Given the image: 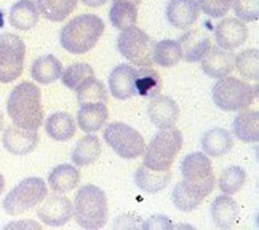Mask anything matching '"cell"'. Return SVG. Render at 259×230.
Wrapping results in <instances>:
<instances>
[{"instance_id":"cell-1","label":"cell","mask_w":259,"mask_h":230,"mask_svg":"<svg viewBox=\"0 0 259 230\" xmlns=\"http://www.w3.org/2000/svg\"><path fill=\"white\" fill-rule=\"evenodd\" d=\"M7 112L16 126L37 131L44 123L40 88L32 82L16 85L8 96Z\"/></svg>"},{"instance_id":"cell-2","label":"cell","mask_w":259,"mask_h":230,"mask_svg":"<svg viewBox=\"0 0 259 230\" xmlns=\"http://www.w3.org/2000/svg\"><path fill=\"white\" fill-rule=\"evenodd\" d=\"M104 32V23L98 15L85 13L69 21L59 34L61 47L72 55H83L90 52Z\"/></svg>"},{"instance_id":"cell-3","label":"cell","mask_w":259,"mask_h":230,"mask_svg":"<svg viewBox=\"0 0 259 230\" xmlns=\"http://www.w3.org/2000/svg\"><path fill=\"white\" fill-rule=\"evenodd\" d=\"M72 214L77 224L82 228H88V230L103 228L109 219V206H107L106 194L93 184L83 186L75 195L72 205Z\"/></svg>"},{"instance_id":"cell-4","label":"cell","mask_w":259,"mask_h":230,"mask_svg":"<svg viewBox=\"0 0 259 230\" xmlns=\"http://www.w3.org/2000/svg\"><path fill=\"white\" fill-rule=\"evenodd\" d=\"M183 149V134L178 128L170 126L160 129L149 143L144 151V166L154 171H165L170 169L176 155Z\"/></svg>"},{"instance_id":"cell-5","label":"cell","mask_w":259,"mask_h":230,"mask_svg":"<svg viewBox=\"0 0 259 230\" xmlns=\"http://www.w3.org/2000/svg\"><path fill=\"white\" fill-rule=\"evenodd\" d=\"M257 88L250 83L238 80L235 77H223L218 78L213 86V103L226 112H238L243 111L250 104H253L256 98Z\"/></svg>"},{"instance_id":"cell-6","label":"cell","mask_w":259,"mask_h":230,"mask_svg":"<svg viewBox=\"0 0 259 230\" xmlns=\"http://www.w3.org/2000/svg\"><path fill=\"white\" fill-rule=\"evenodd\" d=\"M47 182L40 177H26L4 198V209L10 216H18L38 206L47 197Z\"/></svg>"},{"instance_id":"cell-7","label":"cell","mask_w":259,"mask_h":230,"mask_svg":"<svg viewBox=\"0 0 259 230\" xmlns=\"http://www.w3.org/2000/svg\"><path fill=\"white\" fill-rule=\"evenodd\" d=\"M155 42L143 29L126 27L117 37V48L126 61L136 67H152V50Z\"/></svg>"},{"instance_id":"cell-8","label":"cell","mask_w":259,"mask_h":230,"mask_svg":"<svg viewBox=\"0 0 259 230\" xmlns=\"http://www.w3.org/2000/svg\"><path fill=\"white\" fill-rule=\"evenodd\" d=\"M104 141L122 158L133 160L146 151V141L133 126L122 122L109 123L104 129Z\"/></svg>"},{"instance_id":"cell-9","label":"cell","mask_w":259,"mask_h":230,"mask_svg":"<svg viewBox=\"0 0 259 230\" xmlns=\"http://www.w3.org/2000/svg\"><path fill=\"white\" fill-rule=\"evenodd\" d=\"M26 45L23 38L12 34H0V82L10 83L23 74Z\"/></svg>"},{"instance_id":"cell-10","label":"cell","mask_w":259,"mask_h":230,"mask_svg":"<svg viewBox=\"0 0 259 230\" xmlns=\"http://www.w3.org/2000/svg\"><path fill=\"white\" fill-rule=\"evenodd\" d=\"M214 182H197L183 179L175 186L171 200L179 211L191 213L203 203V200L213 192Z\"/></svg>"},{"instance_id":"cell-11","label":"cell","mask_w":259,"mask_h":230,"mask_svg":"<svg viewBox=\"0 0 259 230\" xmlns=\"http://www.w3.org/2000/svg\"><path fill=\"white\" fill-rule=\"evenodd\" d=\"M38 219L50 227H61L72 219V202L61 194L47 195L37 209Z\"/></svg>"},{"instance_id":"cell-12","label":"cell","mask_w":259,"mask_h":230,"mask_svg":"<svg viewBox=\"0 0 259 230\" xmlns=\"http://www.w3.org/2000/svg\"><path fill=\"white\" fill-rule=\"evenodd\" d=\"M2 143L10 154L23 157L35 151L38 144V134L34 129H24L13 125L4 129Z\"/></svg>"},{"instance_id":"cell-13","label":"cell","mask_w":259,"mask_h":230,"mask_svg":"<svg viewBox=\"0 0 259 230\" xmlns=\"http://www.w3.org/2000/svg\"><path fill=\"white\" fill-rule=\"evenodd\" d=\"M218 47L224 50H235L243 45L248 38V27L238 18H226L214 27Z\"/></svg>"},{"instance_id":"cell-14","label":"cell","mask_w":259,"mask_h":230,"mask_svg":"<svg viewBox=\"0 0 259 230\" xmlns=\"http://www.w3.org/2000/svg\"><path fill=\"white\" fill-rule=\"evenodd\" d=\"M181 48V58L187 63H198L211 48V38L202 29H192L178 40Z\"/></svg>"},{"instance_id":"cell-15","label":"cell","mask_w":259,"mask_h":230,"mask_svg":"<svg viewBox=\"0 0 259 230\" xmlns=\"http://www.w3.org/2000/svg\"><path fill=\"white\" fill-rule=\"evenodd\" d=\"M147 114H149V118H151V122L158 129H163V128L175 126L176 120L179 117V107L173 98L157 95L151 99V103H149Z\"/></svg>"},{"instance_id":"cell-16","label":"cell","mask_w":259,"mask_h":230,"mask_svg":"<svg viewBox=\"0 0 259 230\" xmlns=\"http://www.w3.org/2000/svg\"><path fill=\"white\" fill-rule=\"evenodd\" d=\"M234 59L235 55L231 50H224L221 47H211L206 55L200 59L202 71L213 78H223L231 75L234 71Z\"/></svg>"},{"instance_id":"cell-17","label":"cell","mask_w":259,"mask_h":230,"mask_svg":"<svg viewBox=\"0 0 259 230\" xmlns=\"http://www.w3.org/2000/svg\"><path fill=\"white\" fill-rule=\"evenodd\" d=\"M136 69L135 66L120 64L109 75V91L117 99L136 96Z\"/></svg>"},{"instance_id":"cell-18","label":"cell","mask_w":259,"mask_h":230,"mask_svg":"<svg viewBox=\"0 0 259 230\" xmlns=\"http://www.w3.org/2000/svg\"><path fill=\"white\" fill-rule=\"evenodd\" d=\"M181 173L183 177L187 181H197V182H214V173L211 160L206 154L202 152H192L189 154L181 163Z\"/></svg>"},{"instance_id":"cell-19","label":"cell","mask_w":259,"mask_h":230,"mask_svg":"<svg viewBox=\"0 0 259 230\" xmlns=\"http://www.w3.org/2000/svg\"><path fill=\"white\" fill-rule=\"evenodd\" d=\"M200 15L197 0H170L166 5L168 23L178 29L191 27Z\"/></svg>"},{"instance_id":"cell-20","label":"cell","mask_w":259,"mask_h":230,"mask_svg":"<svg viewBox=\"0 0 259 230\" xmlns=\"http://www.w3.org/2000/svg\"><path fill=\"white\" fill-rule=\"evenodd\" d=\"M109 111L104 103L83 104L77 112V123L83 133H95L104 126Z\"/></svg>"},{"instance_id":"cell-21","label":"cell","mask_w":259,"mask_h":230,"mask_svg":"<svg viewBox=\"0 0 259 230\" xmlns=\"http://www.w3.org/2000/svg\"><path fill=\"white\" fill-rule=\"evenodd\" d=\"M234 136L242 143H257L259 139V114L251 109H243L232 123Z\"/></svg>"},{"instance_id":"cell-22","label":"cell","mask_w":259,"mask_h":230,"mask_svg":"<svg viewBox=\"0 0 259 230\" xmlns=\"http://www.w3.org/2000/svg\"><path fill=\"white\" fill-rule=\"evenodd\" d=\"M171 181V171L165 169V171H154V169L147 168L144 165L138 166L135 173V182L141 189L143 192L147 194H157L163 191V189Z\"/></svg>"},{"instance_id":"cell-23","label":"cell","mask_w":259,"mask_h":230,"mask_svg":"<svg viewBox=\"0 0 259 230\" xmlns=\"http://www.w3.org/2000/svg\"><path fill=\"white\" fill-rule=\"evenodd\" d=\"M211 217L216 227L231 228L238 219V203L231 195H219L211 203Z\"/></svg>"},{"instance_id":"cell-24","label":"cell","mask_w":259,"mask_h":230,"mask_svg":"<svg viewBox=\"0 0 259 230\" xmlns=\"http://www.w3.org/2000/svg\"><path fill=\"white\" fill-rule=\"evenodd\" d=\"M38 18H40V13H38L35 2H32V0H19L10 10L8 21L18 31H31L38 23Z\"/></svg>"},{"instance_id":"cell-25","label":"cell","mask_w":259,"mask_h":230,"mask_svg":"<svg viewBox=\"0 0 259 230\" xmlns=\"http://www.w3.org/2000/svg\"><path fill=\"white\" fill-rule=\"evenodd\" d=\"M61 74H63V64L53 55H44L40 58H37L31 67L32 78L42 85L56 82V80L61 78Z\"/></svg>"},{"instance_id":"cell-26","label":"cell","mask_w":259,"mask_h":230,"mask_svg":"<svg viewBox=\"0 0 259 230\" xmlns=\"http://www.w3.org/2000/svg\"><path fill=\"white\" fill-rule=\"evenodd\" d=\"M80 181V171L72 165H59L48 174V186L55 194H67Z\"/></svg>"},{"instance_id":"cell-27","label":"cell","mask_w":259,"mask_h":230,"mask_svg":"<svg viewBox=\"0 0 259 230\" xmlns=\"http://www.w3.org/2000/svg\"><path fill=\"white\" fill-rule=\"evenodd\" d=\"M202 149L208 157H223L234 146L231 133L224 128H211L202 136Z\"/></svg>"},{"instance_id":"cell-28","label":"cell","mask_w":259,"mask_h":230,"mask_svg":"<svg viewBox=\"0 0 259 230\" xmlns=\"http://www.w3.org/2000/svg\"><path fill=\"white\" fill-rule=\"evenodd\" d=\"M45 131L47 134L55 139L58 143H66L72 139L75 134V122L71 114L67 112H55L52 114L45 122Z\"/></svg>"},{"instance_id":"cell-29","label":"cell","mask_w":259,"mask_h":230,"mask_svg":"<svg viewBox=\"0 0 259 230\" xmlns=\"http://www.w3.org/2000/svg\"><path fill=\"white\" fill-rule=\"evenodd\" d=\"M101 155V143L98 136L87 134L74 146L71 152V160L75 166H88L95 163Z\"/></svg>"},{"instance_id":"cell-30","label":"cell","mask_w":259,"mask_h":230,"mask_svg":"<svg viewBox=\"0 0 259 230\" xmlns=\"http://www.w3.org/2000/svg\"><path fill=\"white\" fill-rule=\"evenodd\" d=\"M35 5L38 13L48 21L59 23L74 12L77 0H35Z\"/></svg>"},{"instance_id":"cell-31","label":"cell","mask_w":259,"mask_h":230,"mask_svg":"<svg viewBox=\"0 0 259 230\" xmlns=\"http://www.w3.org/2000/svg\"><path fill=\"white\" fill-rule=\"evenodd\" d=\"M162 91V78L152 67L136 69V96L154 98Z\"/></svg>"},{"instance_id":"cell-32","label":"cell","mask_w":259,"mask_h":230,"mask_svg":"<svg viewBox=\"0 0 259 230\" xmlns=\"http://www.w3.org/2000/svg\"><path fill=\"white\" fill-rule=\"evenodd\" d=\"M181 48L178 40L165 38L157 42L152 50V61L162 67H173L181 61Z\"/></svg>"},{"instance_id":"cell-33","label":"cell","mask_w":259,"mask_h":230,"mask_svg":"<svg viewBox=\"0 0 259 230\" xmlns=\"http://www.w3.org/2000/svg\"><path fill=\"white\" fill-rule=\"evenodd\" d=\"M109 19H111V24L118 31L136 26L138 5L128 2H114L111 10H109Z\"/></svg>"},{"instance_id":"cell-34","label":"cell","mask_w":259,"mask_h":230,"mask_svg":"<svg viewBox=\"0 0 259 230\" xmlns=\"http://www.w3.org/2000/svg\"><path fill=\"white\" fill-rule=\"evenodd\" d=\"M77 101L80 106L83 104H92V103H104L107 104V89L103 82H99L95 77L87 80L83 85H80L77 89Z\"/></svg>"},{"instance_id":"cell-35","label":"cell","mask_w":259,"mask_h":230,"mask_svg":"<svg viewBox=\"0 0 259 230\" xmlns=\"http://www.w3.org/2000/svg\"><path fill=\"white\" fill-rule=\"evenodd\" d=\"M234 69L243 78L257 80L259 77V52L256 48H248L245 52L238 53L234 59Z\"/></svg>"},{"instance_id":"cell-36","label":"cell","mask_w":259,"mask_h":230,"mask_svg":"<svg viewBox=\"0 0 259 230\" xmlns=\"http://www.w3.org/2000/svg\"><path fill=\"white\" fill-rule=\"evenodd\" d=\"M95 77V71L93 67L87 64V63H75V64H71L66 71H63L61 74V80L63 83L69 88L75 91V89L83 85L87 80L93 78Z\"/></svg>"},{"instance_id":"cell-37","label":"cell","mask_w":259,"mask_h":230,"mask_svg":"<svg viewBox=\"0 0 259 230\" xmlns=\"http://www.w3.org/2000/svg\"><path fill=\"white\" fill-rule=\"evenodd\" d=\"M246 182V173L240 166H229L219 176L218 186L221 189V192L226 195L237 194Z\"/></svg>"},{"instance_id":"cell-38","label":"cell","mask_w":259,"mask_h":230,"mask_svg":"<svg viewBox=\"0 0 259 230\" xmlns=\"http://www.w3.org/2000/svg\"><path fill=\"white\" fill-rule=\"evenodd\" d=\"M232 7L237 18L243 23L259 19V0H232Z\"/></svg>"},{"instance_id":"cell-39","label":"cell","mask_w":259,"mask_h":230,"mask_svg":"<svg viewBox=\"0 0 259 230\" xmlns=\"http://www.w3.org/2000/svg\"><path fill=\"white\" fill-rule=\"evenodd\" d=\"M198 8L210 18H223L232 7V0H198Z\"/></svg>"},{"instance_id":"cell-40","label":"cell","mask_w":259,"mask_h":230,"mask_svg":"<svg viewBox=\"0 0 259 230\" xmlns=\"http://www.w3.org/2000/svg\"><path fill=\"white\" fill-rule=\"evenodd\" d=\"M139 227L144 230H162V228H173L175 225L171 224V221L166 216L155 214V216H151L149 219H146Z\"/></svg>"},{"instance_id":"cell-41","label":"cell","mask_w":259,"mask_h":230,"mask_svg":"<svg viewBox=\"0 0 259 230\" xmlns=\"http://www.w3.org/2000/svg\"><path fill=\"white\" fill-rule=\"evenodd\" d=\"M107 2V0H82V4L87 5V7H92V8H96V7H101Z\"/></svg>"},{"instance_id":"cell-42","label":"cell","mask_w":259,"mask_h":230,"mask_svg":"<svg viewBox=\"0 0 259 230\" xmlns=\"http://www.w3.org/2000/svg\"><path fill=\"white\" fill-rule=\"evenodd\" d=\"M26 225H29V227H34V228H40V225H38L37 222H29V224L19 222V224H10V225H7V227H26Z\"/></svg>"},{"instance_id":"cell-43","label":"cell","mask_w":259,"mask_h":230,"mask_svg":"<svg viewBox=\"0 0 259 230\" xmlns=\"http://www.w3.org/2000/svg\"><path fill=\"white\" fill-rule=\"evenodd\" d=\"M112 2H128V4L139 5V4H141V0H112Z\"/></svg>"},{"instance_id":"cell-44","label":"cell","mask_w":259,"mask_h":230,"mask_svg":"<svg viewBox=\"0 0 259 230\" xmlns=\"http://www.w3.org/2000/svg\"><path fill=\"white\" fill-rule=\"evenodd\" d=\"M4 189H5V179H4L2 174H0V195L4 194Z\"/></svg>"},{"instance_id":"cell-45","label":"cell","mask_w":259,"mask_h":230,"mask_svg":"<svg viewBox=\"0 0 259 230\" xmlns=\"http://www.w3.org/2000/svg\"><path fill=\"white\" fill-rule=\"evenodd\" d=\"M4 129V115H2V112H0V131Z\"/></svg>"}]
</instances>
